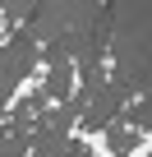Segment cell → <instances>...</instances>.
Listing matches in <instances>:
<instances>
[{
  "label": "cell",
  "mask_w": 152,
  "mask_h": 157,
  "mask_svg": "<svg viewBox=\"0 0 152 157\" xmlns=\"http://www.w3.org/2000/svg\"><path fill=\"white\" fill-rule=\"evenodd\" d=\"M46 78H51V69H46V65H32V69H28V78H19V88H14V97H9V111H14L23 97H32V93L46 83Z\"/></svg>",
  "instance_id": "obj_1"
},
{
  "label": "cell",
  "mask_w": 152,
  "mask_h": 157,
  "mask_svg": "<svg viewBox=\"0 0 152 157\" xmlns=\"http://www.w3.org/2000/svg\"><path fill=\"white\" fill-rule=\"evenodd\" d=\"M83 143L92 148V157H115V148H111V134H106V129H92Z\"/></svg>",
  "instance_id": "obj_2"
},
{
  "label": "cell",
  "mask_w": 152,
  "mask_h": 157,
  "mask_svg": "<svg viewBox=\"0 0 152 157\" xmlns=\"http://www.w3.org/2000/svg\"><path fill=\"white\" fill-rule=\"evenodd\" d=\"M5 46H9V14L0 10V51H5Z\"/></svg>",
  "instance_id": "obj_3"
},
{
  "label": "cell",
  "mask_w": 152,
  "mask_h": 157,
  "mask_svg": "<svg viewBox=\"0 0 152 157\" xmlns=\"http://www.w3.org/2000/svg\"><path fill=\"white\" fill-rule=\"evenodd\" d=\"M124 157H147V139H138V143H134V148H129Z\"/></svg>",
  "instance_id": "obj_4"
},
{
  "label": "cell",
  "mask_w": 152,
  "mask_h": 157,
  "mask_svg": "<svg viewBox=\"0 0 152 157\" xmlns=\"http://www.w3.org/2000/svg\"><path fill=\"white\" fill-rule=\"evenodd\" d=\"M60 157H69V152H60Z\"/></svg>",
  "instance_id": "obj_5"
}]
</instances>
